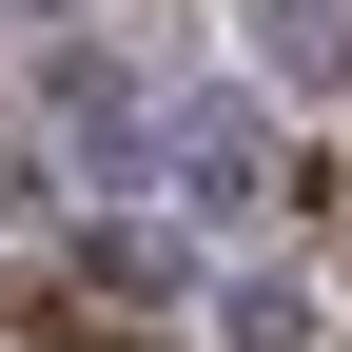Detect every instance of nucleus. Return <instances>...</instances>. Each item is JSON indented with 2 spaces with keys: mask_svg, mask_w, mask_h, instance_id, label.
Listing matches in <instances>:
<instances>
[{
  "mask_svg": "<svg viewBox=\"0 0 352 352\" xmlns=\"http://www.w3.org/2000/svg\"><path fill=\"white\" fill-rule=\"evenodd\" d=\"M157 176H176L196 215H235L254 176H274V138H254V98H176V118H157Z\"/></svg>",
  "mask_w": 352,
  "mask_h": 352,
  "instance_id": "nucleus-1",
  "label": "nucleus"
},
{
  "mask_svg": "<svg viewBox=\"0 0 352 352\" xmlns=\"http://www.w3.org/2000/svg\"><path fill=\"white\" fill-rule=\"evenodd\" d=\"M254 59H274L294 98H333V78H352V20H333V0H254Z\"/></svg>",
  "mask_w": 352,
  "mask_h": 352,
  "instance_id": "nucleus-2",
  "label": "nucleus"
},
{
  "mask_svg": "<svg viewBox=\"0 0 352 352\" xmlns=\"http://www.w3.org/2000/svg\"><path fill=\"white\" fill-rule=\"evenodd\" d=\"M78 274H98V294H176V235H118V215H98V235H78Z\"/></svg>",
  "mask_w": 352,
  "mask_h": 352,
  "instance_id": "nucleus-3",
  "label": "nucleus"
},
{
  "mask_svg": "<svg viewBox=\"0 0 352 352\" xmlns=\"http://www.w3.org/2000/svg\"><path fill=\"white\" fill-rule=\"evenodd\" d=\"M333 196H352V176H333Z\"/></svg>",
  "mask_w": 352,
  "mask_h": 352,
  "instance_id": "nucleus-4",
  "label": "nucleus"
}]
</instances>
